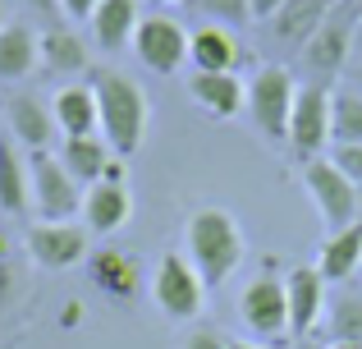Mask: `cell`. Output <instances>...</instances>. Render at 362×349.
Segmentation results:
<instances>
[{
  "label": "cell",
  "instance_id": "6da1fadb",
  "mask_svg": "<svg viewBox=\"0 0 362 349\" xmlns=\"http://www.w3.org/2000/svg\"><path fill=\"white\" fill-rule=\"evenodd\" d=\"M184 258L206 290H221L243 262V230L225 207H197L184 225Z\"/></svg>",
  "mask_w": 362,
  "mask_h": 349
},
{
  "label": "cell",
  "instance_id": "7a4b0ae2",
  "mask_svg": "<svg viewBox=\"0 0 362 349\" xmlns=\"http://www.w3.org/2000/svg\"><path fill=\"white\" fill-rule=\"evenodd\" d=\"M92 92H97V115H101V138L119 161H129L147 138V92L119 69H92Z\"/></svg>",
  "mask_w": 362,
  "mask_h": 349
},
{
  "label": "cell",
  "instance_id": "3957f363",
  "mask_svg": "<svg viewBox=\"0 0 362 349\" xmlns=\"http://www.w3.org/2000/svg\"><path fill=\"white\" fill-rule=\"evenodd\" d=\"M354 14L358 5L349 0V5H330L326 23L317 28V33L303 42V74H308V83H317V88H330V83L344 74L349 64V46H354Z\"/></svg>",
  "mask_w": 362,
  "mask_h": 349
},
{
  "label": "cell",
  "instance_id": "277c9868",
  "mask_svg": "<svg viewBox=\"0 0 362 349\" xmlns=\"http://www.w3.org/2000/svg\"><path fill=\"white\" fill-rule=\"evenodd\" d=\"M303 188H308L312 207H317L326 230H344V225L362 221V202H358V184L339 171L330 156H312L303 161Z\"/></svg>",
  "mask_w": 362,
  "mask_h": 349
},
{
  "label": "cell",
  "instance_id": "5b68a950",
  "mask_svg": "<svg viewBox=\"0 0 362 349\" xmlns=\"http://www.w3.org/2000/svg\"><path fill=\"white\" fill-rule=\"evenodd\" d=\"M151 304L170 317V322H193L206 304V285L193 271V262L184 253H160L156 271H151Z\"/></svg>",
  "mask_w": 362,
  "mask_h": 349
},
{
  "label": "cell",
  "instance_id": "8992f818",
  "mask_svg": "<svg viewBox=\"0 0 362 349\" xmlns=\"http://www.w3.org/2000/svg\"><path fill=\"white\" fill-rule=\"evenodd\" d=\"M293 74L284 64H262L247 83V110H252L257 129L266 143H289V110H293Z\"/></svg>",
  "mask_w": 362,
  "mask_h": 349
},
{
  "label": "cell",
  "instance_id": "52a82bcc",
  "mask_svg": "<svg viewBox=\"0 0 362 349\" xmlns=\"http://www.w3.org/2000/svg\"><path fill=\"white\" fill-rule=\"evenodd\" d=\"M28 175H33V212L37 221H74L83 212V184L64 171L60 156L28 152Z\"/></svg>",
  "mask_w": 362,
  "mask_h": 349
},
{
  "label": "cell",
  "instance_id": "ba28073f",
  "mask_svg": "<svg viewBox=\"0 0 362 349\" xmlns=\"http://www.w3.org/2000/svg\"><path fill=\"white\" fill-rule=\"evenodd\" d=\"M239 317H243V326L262 345L289 341V304H284V280L271 276V271L252 276L239 290Z\"/></svg>",
  "mask_w": 362,
  "mask_h": 349
},
{
  "label": "cell",
  "instance_id": "9c48e42d",
  "mask_svg": "<svg viewBox=\"0 0 362 349\" xmlns=\"http://www.w3.org/2000/svg\"><path fill=\"white\" fill-rule=\"evenodd\" d=\"M326 147H330V88L298 83L289 110V152L298 161H312V156H326Z\"/></svg>",
  "mask_w": 362,
  "mask_h": 349
},
{
  "label": "cell",
  "instance_id": "30bf717a",
  "mask_svg": "<svg viewBox=\"0 0 362 349\" xmlns=\"http://www.w3.org/2000/svg\"><path fill=\"white\" fill-rule=\"evenodd\" d=\"M133 51L151 74H179L188 64V28L170 14H142L133 33Z\"/></svg>",
  "mask_w": 362,
  "mask_h": 349
},
{
  "label": "cell",
  "instance_id": "8fae6325",
  "mask_svg": "<svg viewBox=\"0 0 362 349\" xmlns=\"http://www.w3.org/2000/svg\"><path fill=\"white\" fill-rule=\"evenodd\" d=\"M23 244H28V258L42 271H64L88 258V230L74 221H37L28 225Z\"/></svg>",
  "mask_w": 362,
  "mask_h": 349
},
{
  "label": "cell",
  "instance_id": "7c38bea8",
  "mask_svg": "<svg viewBox=\"0 0 362 349\" xmlns=\"http://www.w3.org/2000/svg\"><path fill=\"white\" fill-rule=\"evenodd\" d=\"M284 304H289V341H308L321 326L326 304H330V285L317 271V262L312 267H293L284 276Z\"/></svg>",
  "mask_w": 362,
  "mask_h": 349
},
{
  "label": "cell",
  "instance_id": "4fadbf2b",
  "mask_svg": "<svg viewBox=\"0 0 362 349\" xmlns=\"http://www.w3.org/2000/svg\"><path fill=\"white\" fill-rule=\"evenodd\" d=\"M243 42L225 23H202L188 33V64L197 74H234L243 64Z\"/></svg>",
  "mask_w": 362,
  "mask_h": 349
},
{
  "label": "cell",
  "instance_id": "5bb4252c",
  "mask_svg": "<svg viewBox=\"0 0 362 349\" xmlns=\"http://www.w3.org/2000/svg\"><path fill=\"white\" fill-rule=\"evenodd\" d=\"M129 216H133V198L124 184H115V179L88 184V193H83V230L88 234H115Z\"/></svg>",
  "mask_w": 362,
  "mask_h": 349
},
{
  "label": "cell",
  "instance_id": "9a60e30c",
  "mask_svg": "<svg viewBox=\"0 0 362 349\" xmlns=\"http://www.w3.org/2000/svg\"><path fill=\"white\" fill-rule=\"evenodd\" d=\"M88 276H92V285H97L101 294L129 304V299L142 290V262L133 258V253H124V248H101V253L88 258Z\"/></svg>",
  "mask_w": 362,
  "mask_h": 349
},
{
  "label": "cell",
  "instance_id": "2e32d148",
  "mask_svg": "<svg viewBox=\"0 0 362 349\" xmlns=\"http://www.w3.org/2000/svg\"><path fill=\"white\" fill-rule=\"evenodd\" d=\"M51 115H55V129H60L64 138L101 134V115H97V92H92V83H69V88H60L55 101H51Z\"/></svg>",
  "mask_w": 362,
  "mask_h": 349
},
{
  "label": "cell",
  "instance_id": "e0dca14e",
  "mask_svg": "<svg viewBox=\"0 0 362 349\" xmlns=\"http://www.w3.org/2000/svg\"><path fill=\"white\" fill-rule=\"evenodd\" d=\"M358 267H362V221L344 225V230H330L321 239V253H317V271L326 276V285L354 280Z\"/></svg>",
  "mask_w": 362,
  "mask_h": 349
},
{
  "label": "cell",
  "instance_id": "ac0fdd59",
  "mask_svg": "<svg viewBox=\"0 0 362 349\" xmlns=\"http://www.w3.org/2000/svg\"><path fill=\"white\" fill-rule=\"evenodd\" d=\"M28 207H33L28 156L9 134H0V216H23Z\"/></svg>",
  "mask_w": 362,
  "mask_h": 349
},
{
  "label": "cell",
  "instance_id": "d6986e66",
  "mask_svg": "<svg viewBox=\"0 0 362 349\" xmlns=\"http://www.w3.org/2000/svg\"><path fill=\"white\" fill-rule=\"evenodd\" d=\"M188 97H193L206 115L234 120L243 110V101H247V88L239 83V74H197L193 69V79H188Z\"/></svg>",
  "mask_w": 362,
  "mask_h": 349
},
{
  "label": "cell",
  "instance_id": "ffe728a7",
  "mask_svg": "<svg viewBox=\"0 0 362 349\" xmlns=\"http://www.w3.org/2000/svg\"><path fill=\"white\" fill-rule=\"evenodd\" d=\"M5 115H9V138H14L18 147H28V152H51V134H60V129H55V115L37 97H14Z\"/></svg>",
  "mask_w": 362,
  "mask_h": 349
},
{
  "label": "cell",
  "instance_id": "44dd1931",
  "mask_svg": "<svg viewBox=\"0 0 362 349\" xmlns=\"http://www.w3.org/2000/svg\"><path fill=\"white\" fill-rule=\"evenodd\" d=\"M42 64V42L28 23L0 28V83H23Z\"/></svg>",
  "mask_w": 362,
  "mask_h": 349
},
{
  "label": "cell",
  "instance_id": "7402d4cb",
  "mask_svg": "<svg viewBox=\"0 0 362 349\" xmlns=\"http://www.w3.org/2000/svg\"><path fill=\"white\" fill-rule=\"evenodd\" d=\"M138 0H101L97 14L88 18L92 23V37H97L101 51H124L138 33Z\"/></svg>",
  "mask_w": 362,
  "mask_h": 349
},
{
  "label": "cell",
  "instance_id": "603a6c76",
  "mask_svg": "<svg viewBox=\"0 0 362 349\" xmlns=\"http://www.w3.org/2000/svg\"><path fill=\"white\" fill-rule=\"evenodd\" d=\"M60 161L78 184H97V179L106 175V166L115 161V152H110V143L101 134H88V138H64Z\"/></svg>",
  "mask_w": 362,
  "mask_h": 349
},
{
  "label": "cell",
  "instance_id": "cb8c5ba5",
  "mask_svg": "<svg viewBox=\"0 0 362 349\" xmlns=\"http://www.w3.org/2000/svg\"><path fill=\"white\" fill-rule=\"evenodd\" d=\"M330 5H335V0H284L280 14H275V42L303 46L321 23H326Z\"/></svg>",
  "mask_w": 362,
  "mask_h": 349
},
{
  "label": "cell",
  "instance_id": "d4e9b609",
  "mask_svg": "<svg viewBox=\"0 0 362 349\" xmlns=\"http://www.w3.org/2000/svg\"><path fill=\"white\" fill-rule=\"evenodd\" d=\"M37 42H42V64L51 74H83L88 69V46H83L78 33H69V28H46V33H37Z\"/></svg>",
  "mask_w": 362,
  "mask_h": 349
},
{
  "label": "cell",
  "instance_id": "484cf974",
  "mask_svg": "<svg viewBox=\"0 0 362 349\" xmlns=\"http://www.w3.org/2000/svg\"><path fill=\"white\" fill-rule=\"evenodd\" d=\"M326 331H330V345H339V341L362 345V294L339 290V294L330 299L326 304Z\"/></svg>",
  "mask_w": 362,
  "mask_h": 349
},
{
  "label": "cell",
  "instance_id": "4316f807",
  "mask_svg": "<svg viewBox=\"0 0 362 349\" xmlns=\"http://www.w3.org/2000/svg\"><path fill=\"white\" fill-rule=\"evenodd\" d=\"M362 143V92H330V147Z\"/></svg>",
  "mask_w": 362,
  "mask_h": 349
},
{
  "label": "cell",
  "instance_id": "83f0119b",
  "mask_svg": "<svg viewBox=\"0 0 362 349\" xmlns=\"http://www.w3.org/2000/svg\"><path fill=\"white\" fill-rule=\"evenodd\" d=\"M330 161H335L339 171L362 188V143H335V147H330Z\"/></svg>",
  "mask_w": 362,
  "mask_h": 349
},
{
  "label": "cell",
  "instance_id": "f1b7e54d",
  "mask_svg": "<svg viewBox=\"0 0 362 349\" xmlns=\"http://www.w3.org/2000/svg\"><path fill=\"white\" fill-rule=\"evenodd\" d=\"M197 5H202L211 18H221V23H252L247 0H197Z\"/></svg>",
  "mask_w": 362,
  "mask_h": 349
},
{
  "label": "cell",
  "instance_id": "f546056e",
  "mask_svg": "<svg viewBox=\"0 0 362 349\" xmlns=\"http://www.w3.org/2000/svg\"><path fill=\"white\" fill-rule=\"evenodd\" d=\"M184 349H230V341H225L216 326H197V331L184 341Z\"/></svg>",
  "mask_w": 362,
  "mask_h": 349
},
{
  "label": "cell",
  "instance_id": "4dcf8cb0",
  "mask_svg": "<svg viewBox=\"0 0 362 349\" xmlns=\"http://www.w3.org/2000/svg\"><path fill=\"white\" fill-rule=\"evenodd\" d=\"M349 83H354V92H362V28L354 33V46H349V64H344Z\"/></svg>",
  "mask_w": 362,
  "mask_h": 349
},
{
  "label": "cell",
  "instance_id": "1f68e13d",
  "mask_svg": "<svg viewBox=\"0 0 362 349\" xmlns=\"http://www.w3.org/2000/svg\"><path fill=\"white\" fill-rule=\"evenodd\" d=\"M97 5H101V0H60V14H69V18H92V14H97Z\"/></svg>",
  "mask_w": 362,
  "mask_h": 349
},
{
  "label": "cell",
  "instance_id": "d6a6232c",
  "mask_svg": "<svg viewBox=\"0 0 362 349\" xmlns=\"http://www.w3.org/2000/svg\"><path fill=\"white\" fill-rule=\"evenodd\" d=\"M280 5H284V0H247V14H252V18H275Z\"/></svg>",
  "mask_w": 362,
  "mask_h": 349
},
{
  "label": "cell",
  "instance_id": "836d02e7",
  "mask_svg": "<svg viewBox=\"0 0 362 349\" xmlns=\"http://www.w3.org/2000/svg\"><path fill=\"white\" fill-rule=\"evenodd\" d=\"M23 5H33L37 14H55V9H60V0H23Z\"/></svg>",
  "mask_w": 362,
  "mask_h": 349
},
{
  "label": "cell",
  "instance_id": "e575fe53",
  "mask_svg": "<svg viewBox=\"0 0 362 349\" xmlns=\"http://www.w3.org/2000/svg\"><path fill=\"white\" fill-rule=\"evenodd\" d=\"M230 349H271V345H262V341H230Z\"/></svg>",
  "mask_w": 362,
  "mask_h": 349
},
{
  "label": "cell",
  "instance_id": "d590c367",
  "mask_svg": "<svg viewBox=\"0 0 362 349\" xmlns=\"http://www.w3.org/2000/svg\"><path fill=\"white\" fill-rule=\"evenodd\" d=\"M330 349H362V345H354V341H339V345H330Z\"/></svg>",
  "mask_w": 362,
  "mask_h": 349
},
{
  "label": "cell",
  "instance_id": "8d00e7d4",
  "mask_svg": "<svg viewBox=\"0 0 362 349\" xmlns=\"http://www.w3.org/2000/svg\"><path fill=\"white\" fill-rule=\"evenodd\" d=\"M156 5H184V0H156Z\"/></svg>",
  "mask_w": 362,
  "mask_h": 349
},
{
  "label": "cell",
  "instance_id": "74e56055",
  "mask_svg": "<svg viewBox=\"0 0 362 349\" xmlns=\"http://www.w3.org/2000/svg\"><path fill=\"white\" fill-rule=\"evenodd\" d=\"M5 23H9V18H5V5H0V28H5Z\"/></svg>",
  "mask_w": 362,
  "mask_h": 349
},
{
  "label": "cell",
  "instance_id": "f35d334b",
  "mask_svg": "<svg viewBox=\"0 0 362 349\" xmlns=\"http://www.w3.org/2000/svg\"><path fill=\"white\" fill-rule=\"evenodd\" d=\"M358 202H362V188H358Z\"/></svg>",
  "mask_w": 362,
  "mask_h": 349
},
{
  "label": "cell",
  "instance_id": "ab89813d",
  "mask_svg": "<svg viewBox=\"0 0 362 349\" xmlns=\"http://www.w3.org/2000/svg\"><path fill=\"white\" fill-rule=\"evenodd\" d=\"M303 349H317V345H303Z\"/></svg>",
  "mask_w": 362,
  "mask_h": 349
},
{
  "label": "cell",
  "instance_id": "60d3db41",
  "mask_svg": "<svg viewBox=\"0 0 362 349\" xmlns=\"http://www.w3.org/2000/svg\"><path fill=\"white\" fill-rule=\"evenodd\" d=\"M354 5H358V9H362V0H354Z\"/></svg>",
  "mask_w": 362,
  "mask_h": 349
}]
</instances>
